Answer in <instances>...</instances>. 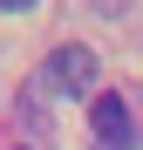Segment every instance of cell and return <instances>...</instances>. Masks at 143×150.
Here are the masks:
<instances>
[{
	"instance_id": "cell-1",
	"label": "cell",
	"mask_w": 143,
	"mask_h": 150,
	"mask_svg": "<svg viewBox=\"0 0 143 150\" xmlns=\"http://www.w3.org/2000/svg\"><path fill=\"white\" fill-rule=\"evenodd\" d=\"M95 82H102V62H95V48H82V41H61L55 55L41 62V89H55V96H95Z\"/></svg>"
},
{
	"instance_id": "cell-2",
	"label": "cell",
	"mask_w": 143,
	"mask_h": 150,
	"mask_svg": "<svg viewBox=\"0 0 143 150\" xmlns=\"http://www.w3.org/2000/svg\"><path fill=\"white\" fill-rule=\"evenodd\" d=\"M89 130H95V143H136V137H130V109H123L116 89L89 96Z\"/></svg>"
},
{
	"instance_id": "cell-3",
	"label": "cell",
	"mask_w": 143,
	"mask_h": 150,
	"mask_svg": "<svg viewBox=\"0 0 143 150\" xmlns=\"http://www.w3.org/2000/svg\"><path fill=\"white\" fill-rule=\"evenodd\" d=\"M27 7H41V0H0V14H27Z\"/></svg>"
},
{
	"instance_id": "cell-4",
	"label": "cell",
	"mask_w": 143,
	"mask_h": 150,
	"mask_svg": "<svg viewBox=\"0 0 143 150\" xmlns=\"http://www.w3.org/2000/svg\"><path fill=\"white\" fill-rule=\"evenodd\" d=\"M95 150H136V143H95Z\"/></svg>"
}]
</instances>
